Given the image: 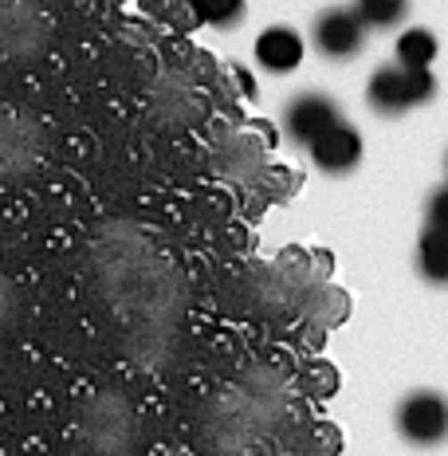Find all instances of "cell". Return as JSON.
<instances>
[{"label":"cell","mask_w":448,"mask_h":456,"mask_svg":"<svg viewBox=\"0 0 448 456\" xmlns=\"http://www.w3.org/2000/svg\"><path fill=\"white\" fill-rule=\"evenodd\" d=\"M47 158V130L28 110H0V185L32 177Z\"/></svg>","instance_id":"1"},{"label":"cell","mask_w":448,"mask_h":456,"mask_svg":"<svg viewBox=\"0 0 448 456\" xmlns=\"http://www.w3.org/2000/svg\"><path fill=\"white\" fill-rule=\"evenodd\" d=\"M436 94V79L428 68H402V63H386L370 75L366 83V102L374 114L397 118V114L425 107Z\"/></svg>","instance_id":"2"},{"label":"cell","mask_w":448,"mask_h":456,"mask_svg":"<svg viewBox=\"0 0 448 456\" xmlns=\"http://www.w3.org/2000/svg\"><path fill=\"white\" fill-rule=\"evenodd\" d=\"M52 47V20L36 0H0V55L12 63L40 60Z\"/></svg>","instance_id":"3"},{"label":"cell","mask_w":448,"mask_h":456,"mask_svg":"<svg viewBox=\"0 0 448 456\" xmlns=\"http://www.w3.org/2000/svg\"><path fill=\"white\" fill-rule=\"evenodd\" d=\"M397 433L417 449H433L448 441V397L436 389H413L397 405Z\"/></svg>","instance_id":"4"},{"label":"cell","mask_w":448,"mask_h":456,"mask_svg":"<svg viewBox=\"0 0 448 456\" xmlns=\"http://www.w3.org/2000/svg\"><path fill=\"white\" fill-rule=\"evenodd\" d=\"M79 433L87 441L91 452H118L126 444V433H130V413H126V402L118 394H99L91 397V405L83 410V421H79Z\"/></svg>","instance_id":"5"},{"label":"cell","mask_w":448,"mask_h":456,"mask_svg":"<svg viewBox=\"0 0 448 456\" xmlns=\"http://www.w3.org/2000/svg\"><path fill=\"white\" fill-rule=\"evenodd\" d=\"M311 40L322 60L346 63L366 47V24L354 16V8H327V12L314 16Z\"/></svg>","instance_id":"6"},{"label":"cell","mask_w":448,"mask_h":456,"mask_svg":"<svg viewBox=\"0 0 448 456\" xmlns=\"http://www.w3.org/2000/svg\"><path fill=\"white\" fill-rule=\"evenodd\" d=\"M335 122H342V110L330 94H319V91H307V94H295L283 110V134L299 146H311L322 130H330Z\"/></svg>","instance_id":"7"},{"label":"cell","mask_w":448,"mask_h":456,"mask_svg":"<svg viewBox=\"0 0 448 456\" xmlns=\"http://www.w3.org/2000/svg\"><path fill=\"white\" fill-rule=\"evenodd\" d=\"M307 154H311V161L322 169V174L338 177V174H350V169L362 161V138H358V130L342 118V122H335V126L322 130V134L311 142Z\"/></svg>","instance_id":"8"},{"label":"cell","mask_w":448,"mask_h":456,"mask_svg":"<svg viewBox=\"0 0 448 456\" xmlns=\"http://www.w3.org/2000/svg\"><path fill=\"white\" fill-rule=\"evenodd\" d=\"M256 60H260V68L272 71V75L295 71L303 60V36L295 32V28H283V24L264 28L260 40H256Z\"/></svg>","instance_id":"9"},{"label":"cell","mask_w":448,"mask_h":456,"mask_svg":"<svg viewBox=\"0 0 448 456\" xmlns=\"http://www.w3.org/2000/svg\"><path fill=\"white\" fill-rule=\"evenodd\" d=\"M417 272H421L428 283H436V288L448 283V228L428 224L421 232V244H417Z\"/></svg>","instance_id":"10"},{"label":"cell","mask_w":448,"mask_h":456,"mask_svg":"<svg viewBox=\"0 0 448 456\" xmlns=\"http://www.w3.org/2000/svg\"><path fill=\"white\" fill-rule=\"evenodd\" d=\"M397 63L402 68H428V63L436 60V36L428 32V28H405L402 36H397Z\"/></svg>","instance_id":"11"},{"label":"cell","mask_w":448,"mask_h":456,"mask_svg":"<svg viewBox=\"0 0 448 456\" xmlns=\"http://www.w3.org/2000/svg\"><path fill=\"white\" fill-rule=\"evenodd\" d=\"M354 16L366 28H397L409 16V0H354Z\"/></svg>","instance_id":"12"},{"label":"cell","mask_w":448,"mask_h":456,"mask_svg":"<svg viewBox=\"0 0 448 456\" xmlns=\"http://www.w3.org/2000/svg\"><path fill=\"white\" fill-rule=\"evenodd\" d=\"M20 311H24L20 288H16V280L8 272H0V335L16 330V322H20Z\"/></svg>","instance_id":"13"},{"label":"cell","mask_w":448,"mask_h":456,"mask_svg":"<svg viewBox=\"0 0 448 456\" xmlns=\"http://www.w3.org/2000/svg\"><path fill=\"white\" fill-rule=\"evenodd\" d=\"M197 12L213 28H236L244 20V0H197Z\"/></svg>","instance_id":"14"},{"label":"cell","mask_w":448,"mask_h":456,"mask_svg":"<svg viewBox=\"0 0 448 456\" xmlns=\"http://www.w3.org/2000/svg\"><path fill=\"white\" fill-rule=\"evenodd\" d=\"M428 224L448 228V182L441 189H433V197H428Z\"/></svg>","instance_id":"15"}]
</instances>
